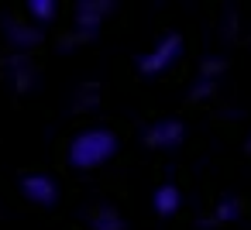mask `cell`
I'll use <instances>...</instances> for the list:
<instances>
[{
    "label": "cell",
    "mask_w": 251,
    "mask_h": 230,
    "mask_svg": "<svg viewBox=\"0 0 251 230\" xmlns=\"http://www.w3.org/2000/svg\"><path fill=\"white\" fill-rule=\"evenodd\" d=\"M114 155H117V138H114V131H103V127L83 131L69 144V165H76V168H100Z\"/></svg>",
    "instance_id": "cell-1"
},
{
    "label": "cell",
    "mask_w": 251,
    "mask_h": 230,
    "mask_svg": "<svg viewBox=\"0 0 251 230\" xmlns=\"http://www.w3.org/2000/svg\"><path fill=\"white\" fill-rule=\"evenodd\" d=\"M110 11H114V4H107V0H83V4L76 7V35H69L62 48L69 52V48L90 42V38L97 35V28L110 18Z\"/></svg>",
    "instance_id": "cell-2"
},
{
    "label": "cell",
    "mask_w": 251,
    "mask_h": 230,
    "mask_svg": "<svg viewBox=\"0 0 251 230\" xmlns=\"http://www.w3.org/2000/svg\"><path fill=\"white\" fill-rule=\"evenodd\" d=\"M179 55H182V38H179V35H165V38H158V42L141 55L138 69H141L145 76H162V72H169V69L176 66Z\"/></svg>",
    "instance_id": "cell-3"
},
{
    "label": "cell",
    "mask_w": 251,
    "mask_h": 230,
    "mask_svg": "<svg viewBox=\"0 0 251 230\" xmlns=\"http://www.w3.org/2000/svg\"><path fill=\"white\" fill-rule=\"evenodd\" d=\"M21 189H25V196H28L31 203H38V206H52V203L59 199V185L52 182V175H42V172L25 175Z\"/></svg>",
    "instance_id": "cell-4"
},
{
    "label": "cell",
    "mask_w": 251,
    "mask_h": 230,
    "mask_svg": "<svg viewBox=\"0 0 251 230\" xmlns=\"http://www.w3.org/2000/svg\"><path fill=\"white\" fill-rule=\"evenodd\" d=\"M145 141H148L151 148H176V144L182 141V124H179V120H158V124L148 127Z\"/></svg>",
    "instance_id": "cell-5"
},
{
    "label": "cell",
    "mask_w": 251,
    "mask_h": 230,
    "mask_svg": "<svg viewBox=\"0 0 251 230\" xmlns=\"http://www.w3.org/2000/svg\"><path fill=\"white\" fill-rule=\"evenodd\" d=\"M4 35H7V42H11L14 48H35V45L42 42V31H38L35 24H25V21H18V18H7V24H4Z\"/></svg>",
    "instance_id": "cell-6"
},
{
    "label": "cell",
    "mask_w": 251,
    "mask_h": 230,
    "mask_svg": "<svg viewBox=\"0 0 251 230\" xmlns=\"http://www.w3.org/2000/svg\"><path fill=\"white\" fill-rule=\"evenodd\" d=\"M151 203H155V209H158L162 216H172V213H179V206H182V192H179L176 185H158L155 196H151Z\"/></svg>",
    "instance_id": "cell-7"
},
{
    "label": "cell",
    "mask_w": 251,
    "mask_h": 230,
    "mask_svg": "<svg viewBox=\"0 0 251 230\" xmlns=\"http://www.w3.org/2000/svg\"><path fill=\"white\" fill-rule=\"evenodd\" d=\"M11 83H14V90H31L35 86V66L25 59V55H14L11 59Z\"/></svg>",
    "instance_id": "cell-8"
},
{
    "label": "cell",
    "mask_w": 251,
    "mask_h": 230,
    "mask_svg": "<svg viewBox=\"0 0 251 230\" xmlns=\"http://www.w3.org/2000/svg\"><path fill=\"white\" fill-rule=\"evenodd\" d=\"M93 230H124V220L117 216V209L103 206V209L93 216Z\"/></svg>",
    "instance_id": "cell-9"
},
{
    "label": "cell",
    "mask_w": 251,
    "mask_h": 230,
    "mask_svg": "<svg viewBox=\"0 0 251 230\" xmlns=\"http://www.w3.org/2000/svg\"><path fill=\"white\" fill-rule=\"evenodd\" d=\"M28 14L38 21V24H49L55 18V0H31L28 4Z\"/></svg>",
    "instance_id": "cell-10"
},
{
    "label": "cell",
    "mask_w": 251,
    "mask_h": 230,
    "mask_svg": "<svg viewBox=\"0 0 251 230\" xmlns=\"http://www.w3.org/2000/svg\"><path fill=\"white\" fill-rule=\"evenodd\" d=\"M237 216H241V203H237L234 196L220 199V203H217V209H213V220H220V223H227V220H237Z\"/></svg>",
    "instance_id": "cell-11"
},
{
    "label": "cell",
    "mask_w": 251,
    "mask_h": 230,
    "mask_svg": "<svg viewBox=\"0 0 251 230\" xmlns=\"http://www.w3.org/2000/svg\"><path fill=\"white\" fill-rule=\"evenodd\" d=\"M100 100H97V86H83L79 93H76V107L79 110H93Z\"/></svg>",
    "instance_id": "cell-12"
},
{
    "label": "cell",
    "mask_w": 251,
    "mask_h": 230,
    "mask_svg": "<svg viewBox=\"0 0 251 230\" xmlns=\"http://www.w3.org/2000/svg\"><path fill=\"white\" fill-rule=\"evenodd\" d=\"M220 72H224V59H206V62H203V79H206V83H213Z\"/></svg>",
    "instance_id": "cell-13"
},
{
    "label": "cell",
    "mask_w": 251,
    "mask_h": 230,
    "mask_svg": "<svg viewBox=\"0 0 251 230\" xmlns=\"http://www.w3.org/2000/svg\"><path fill=\"white\" fill-rule=\"evenodd\" d=\"M210 90H213V83H206V79H200V83H196V90H193V96H196V100H203V96H206Z\"/></svg>",
    "instance_id": "cell-14"
},
{
    "label": "cell",
    "mask_w": 251,
    "mask_h": 230,
    "mask_svg": "<svg viewBox=\"0 0 251 230\" xmlns=\"http://www.w3.org/2000/svg\"><path fill=\"white\" fill-rule=\"evenodd\" d=\"M248 151H251V138H248Z\"/></svg>",
    "instance_id": "cell-15"
}]
</instances>
